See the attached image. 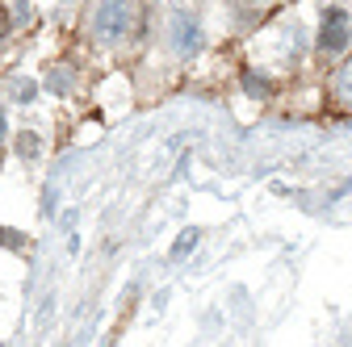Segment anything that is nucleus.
I'll return each mask as SVG.
<instances>
[{
	"label": "nucleus",
	"mask_w": 352,
	"mask_h": 347,
	"mask_svg": "<svg viewBox=\"0 0 352 347\" xmlns=\"http://www.w3.org/2000/svg\"><path fill=\"white\" fill-rule=\"evenodd\" d=\"M135 29V5L130 0H97L93 17H88V34L97 47H122Z\"/></svg>",
	"instance_id": "nucleus-1"
},
{
	"label": "nucleus",
	"mask_w": 352,
	"mask_h": 347,
	"mask_svg": "<svg viewBox=\"0 0 352 347\" xmlns=\"http://www.w3.org/2000/svg\"><path fill=\"white\" fill-rule=\"evenodd\" d=\"M319 55H344L352 47V13L340 5H327L319 17Z\"/></svg>",
	"instance_id": "nucleus-2"
},
{
	"label": "nucleus",
	"mask_w": 352,
	"mask_h": 347,
	"mask_svg": "<svg viewBox=\"0 0 352 347\" xmlns=\"http://www.w3.org/2000/svg\"><path fill=\"white\" fill-rule=\"evenodd\" d=\"M168 47L181 55V59L197 55V51L206 47L201 21H197V17H189V13H172V21H168Z\"/></svg>",
	"instance_id": "nucleus-3"
},
{
	"label": "nucleus",
	"mask_w": 352,
	"mask_h": 347,
	"mask_svg": "<svg viewBox=\"0 0 352 347\" xmlns=\"http://www.w3.org/2000/svg\"><path fill=\"white\" fill-rule=\"evenodd\" d=\"M42 84H47V93H55V97H72L76 93V67L72 63H55Z\"/></svg>",
	"instance_id": "nucleus-4"
},
{
	"label": "nucleus",
	"mask_w": 352,
	"mask_h": 347,
	"mask_svg": "<svg viewBox=\"0 0 352 347\" xmlns=\"http://www.w3.org/2000/svg\"><path fill=\"white\" fill-rule=\"evenodd\" d=\"M243 93H248L252 101H269V97H273V80L264 75V71H256V67H248V71H243Z\"/></svg>",
	"instance_id": "nucleus-5"
},
{
	"label": "nucleus",
	"mask_w": 352,
	"mask_h": 347,
	"mask_svg": "<svg viewBox=\"0 0 352 347\" xmlns=\"http://www.w3.org/2000/svg\"><path fill=\"white\" fill-rule=\"evenodd\" d=\"M331 97L352 109V59L344 67H336V75H331Z\"/></svg>",
	"instance_id": "nucleus-6"
},
{
	"label": "nucleus",
	"mask_w": 352,
	"mask_h": 347,
	"mask_svg": "<svg viewBox=\"0 0 352 347\" xmlns=\"http://www.w3.org/2000/svg\"><path fill=\"white\" fill-rule=\"evenodd\" d=\"M9 97H13L17 105H34L38 84H34V80H25V75H9Z\"/></svg>",
	"instance_id": "nucleus-7"
},
{
	"label": "nucleus",
	"mask_w": 352,
	"mask_h": 347,
	"mask_svg": "<svg viewBox=\"0 0 352 347\" xmlns=\"http://www.w3.org/2000/svg\"><path fill=\"white\" fill-rule=\"evenodd\" d=\"M9 17L17 29H30L34 25V0H9Z\"/></svg>",
	"instance_id": "nucleus-8"
},
{
	"label": "nucleus",
	"mask_w": 352,
	"mask_h": 347,
	"mask_svg": "<svg viewBox=\"0 0 352 347\" xmlns=\"http://www.w3.org/2000/svg\"><path fill=\"white\" fill-rule=\"evenodd\" d=\"M38 151H42L38 134H34V130H21V134H17V155H21V159H34Z\"/></svg>",
	"instance_id": "nucleus-9"
},
{
	"label": "nucleus",
	"mask_w": 352,
	"mask_h": 347,
	"mask_svg": "<svg viewBox=\"0 0 352 347\" xmlns=\"http://www.w3.org/2000/svg\"><path fill=\"white\" fill-rule=\"evenodd\" d=\"M193 247H197V230L189 226V230H181V239H176V247H172V259H185Z\"/></svg>",
	"instance_id": "nucleus-10"
},
{
	"label": "nucleus",
	"mask_w": 352,
	"mask_h": 347,
	"mask_svg": "<svg viewBox=\"0 0 352 347\" xmlns=\"http://www.w3.org/2000/svg\"><path fill=\"white\" fill-rule=\"evenodd\" d=\"M5 134H9V121H5V109H0V143H5Z\"/></svg>",
	"instance_id": "nucleus-11"
}]
</instances>
